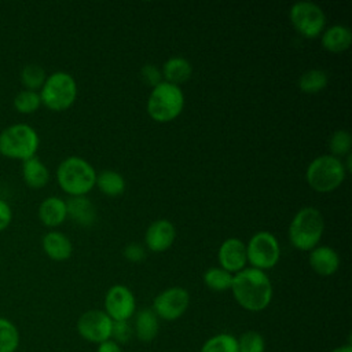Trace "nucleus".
Here are the masks:
<instances>
[{"label":"nucleus","instance_id":"72a5a7b5","mask_svg":"<svg viewBox=\"0 0 352 352\" xmlns=\"http://www.w3.org/2000/svg\"><path fill=\"white\" fill-rule=\"evenodd\" d=\"M124 257L131 263H140L146 258V250L139 243H128L122 252Z\"/></svg>","mask_w":352,"mask_h":352},{"label":"nucleus","instance_id":"4468645a","mask_svg":"<svg viewBox=\"0 0 352 352\" xmlns=\"http://www.w3.org/2000/svg\"><path fill=\"white\" fill-rule=\"evenodd\" d=\"M176 238V228L166 219L154 220L144 232V243L150 252L162 253L168 250Z\"/></svg>","mask_w":352,"mask_h":352},{"label":"nucleus","instance_id":"f8f14e48","mask_svg":"<svg viewBox=\"0 0 352 352\" xmlns=\"http://www.w3.org/2000/svg\"><path fill=\"white\" fill-rule=\"evenodd\" d=\"M104 312L113 322L129 320L136 312V298L125 285L111 286L104 296Z\"/></svg>","mask_w":352,"mask_h":352},{"label":"nucleus","instance_id":"a878e982","mask_svg":"<svg viewBox=\"0 0 352 352\" xmlns=\"http://www.w3.org/2000/svg\"><path fill=\"white\" fill-rule=\"evenodd\" d=\"M199 352H239L236 337L230 333H217L209 337Z\"/></svg>","mask_w":352,"mask_h":352},{"label":"nucleus","instance_id":"423d86ee","mask_svg":"<svg viewBox=\"0 0 352 352\" xmlns=\"http://www.w3.org/2000/svg\"><path fill=\"white\" fill-rule=\"evenodd\" d=\"M346 170L342 160L330 154L314 158L305 170L308 186L316 192H331L337 190L345 180Z\"/></svg>","mask_w":352,"mask_h":352},{"label":"nucleus","instance_id":"b1692460","mask_svg":"<svg viewBox=\"0 0 352 352\" xmlns=\"http://www.w3.org/2000/svg\"><path fill=\"white\" fill-rule=\"evenodd\" d=\"M329 84V76L322 69H309L298 78V88L304 94H318Z\"/></svg>","mask_w":352,"mask_h":352},{"label":"nucleus","instance_id":"f3484780","mask_svg":"<svg viewBox=\"0 0 352 352\" xmlns=\"http://www.w3.org/2000/svg\"><path fill=\"white\" fill-rule=\"evenodd\" d=\"M41 246L44 253L54 261H65L73 253L72 241L60 231H48L41 239Z\"/></svg>","mask_w":352,"mask_h":352},{"label":"nucleus","instance_id":"9d476101","mask_svg":"<svg viewBox=\"0 0 352 352\" xmlns=\"http://www.w3.org/2000/svg\"><path fill=\"white\" fill-rule=\"evenodd\" d=\"M190 305V293L182 286H172L158 293L153 300L151 309L158 319L173 322L182 318Z\"/></svg>","mask_w":352,"mask_h":352},{"label":"nucleus","instance_id":"7c9ffc66","mask_svg":"<svg viewBox=\"0 0 352 352\" xmlns=\"http://www.w3.org/2000/svg\"><path fill=\"white\" fill-rule=\"evenodd\" d=\"M239 352H265V340L261 333L256 330L243 331L236 337Z\"/></svg>","mask_w":352,"mask_h":352},{"label":"nucleus","instance_id":"39448f33","mask_svg":"<svg viewBox=\"0 0 352 352\" xmlns=\"http://www.w3.org/2000/svg\"><path fill=\"white\" fill-rule=\"evenodd\" d=\"M184 107V94L179 85L162 81L154 87L147 98V113L157 122H169L177 118Z\"/></svg>","mask_w":352,"mask_h":352},{"label":"nucleus","instance_id":"cd10ccee","mask_svg":"<svg viewBox=\"0 0 352 352\" xmlns=\"http://www.w3.org/2000/svg\"><path fill=\"white\" fill-rule=\"evenodd\" d=\"M47 80V73L37 63H28L21 70V82L25 89L38 92Z\"/></svg>","mask_w":352,"mask_h":352},{"label":"nucleus","instance_id":"a211bd4d","mask_svg":"<svg viewBox=\"0 0 352 352\" xmlns=\"http://www.w3.org/2000/svg\"><path fill=\"white\" fill-rule=\"evenodd\" d=\"M352 33L345 25H333L322 32L320 44L330 54H341L351 47Z\"/></svg>","mask_w":352,"mask_h":352},{"label":"nucleus","instance_id":"f704fd0d","mask_svg":"<svg viewBox=\"0 0 352 352\" xmlns=\"http://www.w3.org/2000/svg\"><path fill=\"white\" fill-rule=\"evenodd\" d=\"M12 221V209L10 204L0 198V232L4 231Z\"/></svg>","mask_w":352,"mask_h":352},{"label":"nucleus","instance_id":"6e6552de","mask_svg":"<svg viewBox=\"0 0 352 352\" xmlns=\"http://www.w3.org/2000/svg\"><path fill=\"white\" fill-rule=\"evenodd\" d=\"M246 258L252 268L267 271L274 268L280 258V246L274 234L258 231L246 243Z\"/></svg>","mask_w":352,"mask_h":352},{"label":"nucleus","instance_id":"f03ea898","mask_svg":"<svg viewBox=\"0 0 352 352\" xmlns=\"http://www.w3.org/2000/svg\"><path fill=\"white\" fill-rule=\"evenodd\" d=\"M56 182L69 197L87 195L96 182L94 166L81 157H67L56 168Z\"/></svg>","mask_w":352,"mask_h":352},{"label":"nucleus","instance_id":"4be33fe9","mask_svg":"<svg viewBox=\"0 0 352 352\" xmlns=\"http://www.w3.org/2000/svg\"><path fill=\"white\" fill-rule=\"evenodd\" d=\"M161 73L164 81L173 85H179L190 80L192 74V66L190 60H187L183 56H172L164 62Z\"/></svg>","mask_w":352,"mask_h":352},{"label":"nucleus","instance_id":"ddd939ff","mask_svg":"<svg viewBox=\"0 0 352 352\" xmlns=\"http://www.w3.org/2000/svg\"><path fill=\"white\" fill-rule=\"evenodd\" d=\"M217 260L223 270L231 272L232 275L246 268V245L239 238H227L221 242Z\"/></svg>","mask_w":352,"mask_h":352},{"label":"nucleus","instance_id":"aec40b11","mask_svg":"<svg viewBox=\"0 0 352 352\" xmlns=\"http://www.w3.org/2000/svg\"><path fill=\"white\" fill-rule=\"evenodd\" d=\"M133 319V336L142 342L153 341L160 331V319L151 308H143L135 312Z\"/></svg>","mask_w":352,"mask_h":352},{"label":"nucleus","instance_id":"c85d7f7f","mask_svg":"<svg viewBox=\"0 0 352 352\" xmlns=\"http://www.w3.org/2000/svg\"><path fill=\"white\" fill-rule=\"evenodd\" d=\"M327 146L330 150V155L342 160V157L351 154L352 136L346 129H337L331 133Z\"/></svg>","mask_w":352,"mask_h":352},{"label":"nucleus","instance_id":"5701e85b","mask_svg":"<svg viewBox=\"0 0 352 352\" xmlns=\"http://www.w3.org/2000/svg\"><path fill=\"white\" fill-rule=\"evenodd\" d=\"M95 186L107 197H118L125 191V180L122 175L110 169L96 173Z\"/></svg>","mask_w":352,"mask_h":352},{"label":"nucleus","instance_id":"e433bc0d","mask_svg":"<svg viewBox=\"0 0 352 352\" xmlns=\"http://www.w3.org/2000/svg\"><path fill=\"white\" fill-rule=\"evenodd\" d=\"M330 352H352V344H351V342L342 344V345H340V346H336V348L331 349Z\"/></svg>","mask_w":352,"mask_h":352},{"label":"nucleus","instance_id":"412c9836","mask_svg":"<svg viewBox=\"0 0 352 352\" xmlns=\"http://www.w3.org/2000/svg\"><path fill=\"white\" fill-rule=\"evenodd\" d=\"M22 179L28 187L40 190L50 182V170L41 160L32 157L22 162Z\"/></svg>","mask_w":352,"mask_h":352},{"label":"nucleus","instance_id":"f257e3e1","mask_svg":"<svg viewBox=\"0 0 352 352\" xmlns=\"http://www.w3.org/2000/svg\"><path fill=\"white\" fill-rule=\"evenodd\" d=\"M231 293L236 304L249 312H261L272 301V283L264 271L248 267L234 274Z\"/></svg>","mask_w":352,"mask_h":352},{"label":"nucleus","instance_id":"c9c22d12","mask_svg":"<svg viewBox=\"0 0 352 352\" xmlns=\"http://www.w3.org/2000/svg\"><path fill=\"white\" fill-rule=\"evenodd\" d=\"M96 352H122V348L120 344H117L116 341H113L110 338V340H106V341L98 344Z\"/></svg>","mask_w":352,"mask_h":352},{"label":"nucleus","instance_id":"dca6fc26","mask_svg":"<svg viewBox=\"0 0 352 352\" xmlns=\"http://www.w3.org/2000/svg\"><path fill=\"white\" fill-rule=\"evenodd\" d=\"M66 212L67 217H70L74 223L82 227L92 226L98 217L95 205L85 195L69 197V199L66 201Z\"/></svg>","mask_w":352,"mask_h":352},{"label":"nucleus","instance_id":"1a4fd4ad","mask_svg":"<svg viewBox=\"0 0 352 352\" xmlns=\"http://www.w3.org/2000/svg\"><path fill=\"white\" fill-rule=\"evenodd\" d=\"M292 26L305 38H316L322 34L326 25L323 10L312 1H297L289 10Z\"/></svg>","mask_w":352,"mask_h":352},{"label":"nucleus","instance_id":"0eeeda50","mask_svg":"<svg viewBox=\"0 0 352 352\" xmlns=\"http://www.w3.org/2000/svg\"><path fill=\"white\" fill-rule=\"evenodd\" d=\"M41 104L52 111H65L77 99V82L67 72H54L38 91Z\"/></svg>","mask_w":352,"mask_h":352},{"label":"nucleus","instance_id":"2f4dec72","mask_svg":"<svg viewBox=\"0 0 352 352\" xmlns=\"http://www.w3.org/2000/svg\"><path fill=\"white\" fill-rule=\"evenodd\" d=\"M132 336H133V329H132V324L129 323V320L113 322L111 337H110L113 341L122 345V344H126L132 338Z\"/></svg>","mask_w":352,"mask_h":352},{"label":"nucleus","instance_id":"393cba45","mask_svg":"<svg viewBox=\"0 0 352 352\" xmlns=\"http://www.w3.org/2000/svg\"><path fill=\"white\" fill-rule=\"evenodd\" d=\"M19 342L21 336L16 324L0 316V352H16Z\"/></svg>","mask_w":352,"mask_h":352},{"label":"nucleus","instance_id":"7ed1b4c3","mask_svg":"<svg viewBox=\"0 0 352 352\" xmlns=\"http://www.w3.org/2000/svg\"><path fill=\"white\" fill-rule=\"evenodd\" d=\"M324 231V220L319 209L314 206L301 208L289 224L290 243L302 252L318 246Z\"/></svg>","mask_w":352,"mask_h":352},{"label":"nucleus","instance_id":"bb28decb","mask_svg":"<svg viewBox=\"0 0 352 352\" xmlns=\"http://www.w3.org/2000/svg\"><path fill=\"white\" fill-rule=\"evenodd\" d=\"M232 274L221 267H212L204 272V283L213 292H226L231 289Z\"/></svg>","mask_w":352,"mask_h":352},{"label":"nucleus","instance_id":"473e14b6","mask_svg":"<svg viewBox=\"0 0 352 352\" xmlns=\"http://www.w3.org/2000/svg\"><path fill=\"white\" fill-rule=\"evenodd\" d=\"M140 76H142V80L150 85L151 88L157 87L158 84H161L164 80H162V73L161 70L155 66V65H151V63H146L142 69H140Z\"/></svg>","mask_w":352,"mask_h":352},{"label":"nucleus","instance_id":"2eb2a0df","mask_svg":"<svg viewBox=\"0 0 352 352\" xmlns=\"http://www.w3.org/2000/svg\"><path fill=\"white\" fill-rule=\"evenodd\" d=\"M308 263L315 274L320 276H331L340 268V256L333 248L322 245L309 250Z\"/></svg>","mask_w":352,"mask_h":352},{"label":"nucleus","instance_id":"20e7f679","mask_svg":"<svg viewBox=\"0 0 352 352\" xmlns=\"http://www.w3.org/2000/svg\"><path fill=\"white\" fill-rule=\"evenodd\" d=\"M38 146V133L29 124L18 122L0 131V154L6 158L23 162L36 157Z\"/></svg>","mask_w":352,"mask_h":352},{"label":"nucleus","instance_id":"c756f323","mask_svg":"<svg viewBox=\"0 0 352 352\" xmlns=\"http://www.w3.org/2000/svg\"><path fill=\"white\" fill-rule=\"evenodd\" d=\"M14 109L21 113V114H32L37 111L41 106V99L38 92L36 91H29V89H22L19 91L14 100H12Z\"/></svg>","mask_w":352,"mask_h":352},{"label":"nucleus","instance_id":"9b49d317","mask_svg":"<svg viewBox=\"0 0 352 352\" xmlns=\"http://www.w3.org/2000/svg\"><path fill=\"white\" fill-rule=\"evenodd\" d=\"M113 320L103 309H88L82 312L76 323L78 336L92 344H100L111 337Z\"/></svg>","mask_w":352,"mask_h":352},{"label":"nucleus","instance_id":"6ab92c4d","mask_svg":"<svg viewBox=\"0 0 352 352\" xmlns=\"http://www.w3.org/2000/svg\"><path fill=\"white\" fill-rule=\"evenodd\" d=\"M37 214H38L40 221L45 227L55 228V227L60 226L66 220V217H67L66 201L59 198V197H55V195L47 197L38 205Z\"/></svg>","mask_w":352,"mask_h":352}]
</instances>
